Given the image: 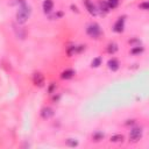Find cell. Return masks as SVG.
I'll use <instances>...</instances> for the list:
<instances>
[{"label":"cell","instance_id":"obj_1","mask_svg":"<svg viewBox=\"0 0 149 149\" xmlns=\"http://www.w3.org/2000/svg\"><path fill=\"white\" fill-rule=\"evenodd\" d=\"M19 4H20V6H19V11H18V13H17V21H18V23H20V25H23L25 22H27L28 18H29V15H30L32 10H30V7L23 1V0H20Z\"/></svg>","mask_w":149,"mask_h":149},{"label":"cell","instance_id":"obj_2","mask_svg":"<svg viewBox=\"0 0 149 149\" xmlns=\"http://www.w3.org/2000/svg\"><path fill=\"white\" fill-rule=\"evenodd\" d=\"M86 33H88V35H89L90 37H92V39H98V37L101 35L100 26H99L98 23H96V22L90 23V25L88 26V28H86Z\"/></svg>","mask_w":149,"mask_h":149},{"label":"cell","instance_id":"obj_3","mask_svg":"<svg viewBox=\"0 0 149 149\" xmlns=\"http://www.w3.org/2000/svg\"><path fill=\"white\" fill-rule=\"evenodd\" d=\"M142 137V129L136 127V128H133L129 133V141L132 142H137Z\"/></svg>","mask_w":149,"mask_h":149},{"label":"cell","instance_id":"obj_4","mask_svg":"<svg viewBox=\"0 0 149 149\" xmlns=\"http://www.w3.org/2000/svg\"><path fill=\"white\" fill-rule=\"evenodd\" d=\"M33 83L36 85V86H43L44 84V76L40 72H36L34 73L33 76Z\"/></svg>","mask_w":149,"mask_h":149},{"label":"cell","instance_id":"obj_5","mask_svg":"<svg viewBox=\"0 0 149 149\" xmlns=\"http://www.w3.org/2000/svg\"><path fill=\"white\" fill-rule=\"evenodd\" d=\"M123 27H125V18H119V19L117 20V22L114 23L113 29H114V32H117V33H121V32L123 30Z\"/></svg>","mask_w":149,"mask_h":149},{"label":"cell","instance_id":"obj_6","mask_svg":"<svg viewBox=\"0 0 149 149\" xmlns=\"http://www.w3.org/2000/svg\"><path fill=\"white\" fill-rule=\"evenodd\" d=\"M41 115H42L43 119H50L54 115V111L50 107H44L42 110V112H41Z\"/></svg>","mask_w":149,"mask_h":149},{"label":"cell","instance_id":"obj_7","mask_svg":"<svg viewBox=\"0 0 149 149\" xmlns=\"http://www.w3.org/2000/svg\"><path fill=\"white\" fill-rule=\"evenodd\" d=\"M54 8V3H52V0H44L43 1V11L46 13H49L51 12Z\"/></svg>","mask_w":149,"mask_h":149},{"label":"cell","instance_id":"obj_8","mask_svg":"<svg viewBox=\"0 0 149 149\" xmlns=\"http://www.w3.org/2000/svg\"><path fill=\"white\" fill-rule=\"evenodd\" d=\"M107 65H108V68H110L112 71H117V70L119 69V65H120V64H119V61H118V59L112 58V59L108 61Z\"/></svg>","mask_w":149,"mask_h":149},{"label":"cell","instance_id":"obj_9","mask_svg":"<svg viewBox=\"0 0 149 149\" xmlns=\"http://www.w3.org/2000/svg\"><path fill=\"white\" fill-rule=\"evenodd\" d=\"M85 6H86L88 11L90 12V14H92V15H96V14H97V8H96V6L90 1V0H85Z\"/></svg>","mask_w":149,"mask_h":149},{"label":"cell","instance_id":"obj_10","mask_svg":"<svg viewBox=\"0 0 149 149\" xmlns=\"http://www.w3.org/2000/svg\"><path fill=\"white\" fill-rule=\"evenodd\" d=\"M73 74H74V71L71 70V69H68V70H65V71L62 72V76H61V77H62L63 79H70V78L73 77Z\"/></svg>","mask_w":149,"mask_h":149},{"label":"cell","instance_id":"obj_11","mask_svg":"<svg viewBox=\"0 0 149 149\" xmlns=\"http://www.w3.org/2000/svg\"><path fill=\"white\" fill-rule=\"evenodd\" d=\"M99 10L101 12H104V13H107L110 11V7H108V5H107L106 1H100L99 3Z\"/></svg>","mask_w":149,"mask_h":149},{"label":"cell","instance_id":"obj_12","mask_svg":"<svg viewBox=\"0 0 149 149\" xmlns=\"http://www.w3.org/2000/svg\"><path fill=\"white\" fill-rule=\"evenodd\" d=\"M106 3H107V5H108L110 10H113V8L118 7V5H119V0H107Z\"/></svg>","mask_w":149,"mask_h":149},{"label":"cell","instance_id":"obj_13","mask_svg":"<svg viewBox=\"0 0 149 149\" xmlns=\"http://www.w3.org/2000/svg\"><path fill=\"white\" fill-rule=\"evenodd\" d=\"M117 50H118V46H117L115 43H110V44H108V47H107V51H108L110 54H114Z\"/></svg>","mask_w":149,"mask_h":149},{"label":"cell","instance_id":"obj_14","mask_svg":"<svg viewBox=\"0 0 149 149\" xmlns=\"http://www.w3.org/2000/svg\"><path fill=\"white\" fill-rule=\"evenodd\" d=\"M123 141V136L120 135V134H117V135H113L111 137V142H122Z\"/></svg>","mask_w":149,"mask_h":149},{"label":"cell","instance_id":"obj_15","mask_svg":"<svg viewBox=\"0 0 149 149\" xmlns=\"http://www.w3.org/2000/svg\"><path fill=\"white\" fill-rule=\"evenodd\" d=\"M103 137H104V134L101 132H97V133L93 134V140L95 141H100V140H103Z\"/></svg>","mask_w":149,"mask_h":149},{"label":"cell","instance_id":"obj_16","mask_svg":"<svg viewBox=\"0 0 149 149\" xmlns=\"http://www.w3.org/2000/svg\"><path fill=\"white\" fill-rule=\"evenodd\" d=\"M91 64H92V66H93V68H98V66L101 64V58H100V57L95 58V59L92 61V63H91Z\"/></svg>","mask_w":149,"mask_h":149},{"label":"cell","instance_id":"obj_17","mask_svg":"<svg viewBox=\"0 0 149 149\" xmlns=\"http://www.w3.org/2000/svg\"><path fill=\"white\" fill-rule=\"evenodd\" d=\"M143 51V48L142 47H133V49L130 50V52L132 54H140V52H142Z\"/></svg>","mask_w":149,"mask_h":149},{"label":"cell","instance_id":"obj_18","mask_svg":"<svg viewBox=\"0 0 149 149\" xmlns=\"http://www.w3.org/2000/svg\"><path fill=\"white\" fill-rule=\"evenodd\" d=\"M66 144L70 146V147H76V146L78 144V142H77L76 140H73V139H69V140L66 141Z\"/></svg>","mask_w":149,"mask_h":149},{"label":"cell","instance_id":"obj_19","mask_svg":"<svg viewBox=\"0 0 149 149\" xmlns=\"http://www.w3.org/2000/svg\"><path fill=\"white\" fill-rule=\"evenodd\" d=\"M129 43H130L133 47H141V41H140V40H137V39L129 41Z\"/></svg>","mask_w":149,"mask_h":149},{"label":"cell","instance_id":"obj_20","mask_svg":"<svg viewBox=\"0 0 149 149\" xmlns=\"http://www.w3.org/2000/svg\"><path fill=\"white\" fill-rule=\"evenodd\" d=\"M140 8L147 11V10H148V3H142V4H140Z\"/></svg>","mask_w":149,"mask_h":149}]
</instances>
